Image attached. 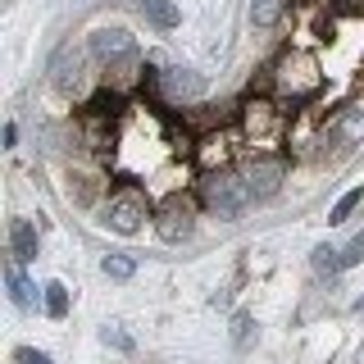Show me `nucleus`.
Returning a JSON list of instances; mask_svg holds the SVG:
<instances>
[{"mask_svg":"<svg viewBox=\"0 0 364 364\" xmlns=\"http://www.w3.org/2000/svg\"><path fill=\"white\" fill-rule=\"evenodd\" d=\"M200 205L205 210H214L219 219H232V214H242L250 205V187L242 173H223V168H214V173L200 178Z\"/></svg>","mask_w":364,"mask_h":364,"instance_id":"obj_1","label":"nucleus"},{"mask_svg":"<svg viewBox=\"0 0 364 364\" xmlns=\"http://www.w3.org/2000/svg\"><path fill=\"white\" fill-rule=\"evenodd\" d=\"M109 228H119V232H136L141 228V219H151V200H146V191L136 187H123L109 196Z\"/></svg>","mask_w":364,"mask_h":364,"instance_id":"obj_2","label":"nucleus"},{"mask_svg":"<svg viewBox=\"0 0 364 364\" xmlns=\"http://www.w3.org/2000/svg\"><path fill=\"white\" fill-rule=\"evenodd\" d=\"M155 232L164 237V242H187L191 237V200L173 191V196L155 210Z\"/></svg>","mask_w":364,"mask_h":364,"instance_id":"obj_3","label":"nucleus"},{"mask_svg":"<svg viewBox=\"0 0 364 364\" xmlns=\"http://www.w3.org/2000/svg\"><path fill=\"white\" fill-rule=\"evenodd\" d=\"M242 178H246V187H250V196H273V191L282 187V178H287V164L282 159H246V168H242Z\"/></svg>","mask_w":364,"mask_h":364,"instance_id":"obj_4","label":"nucleus"},{"mask_svg":"<svg viewBox=\"0 0 364 364\" xmlns=\"http://www.w3.org/2000/svg\"><path fill=\"white\" fill-rule=\"evenodd\" d=\"M159 91H164V100H200L205 96V82H200L196 73H187V68H173V73H164Z\"/></svg>","mask_w":364,"mask_h":364,"instance_id":"obj_5","label":"nucleus"},{"mask_svg":"<svg viewBox=\"0 0 364 364\" xmlns=\"http://www.w3.org/2000/svg\"><path fill=\"white\" fill-rule=\"evenodd\" d=\"M91 50L100 55V60H132L136 55V41L128 37V32H119V28H105V32H96V37H91Z\"/></svg>","mask_w":364,"mask_h":364,"instance_id":"obj_6","label":"nucleus"},{"mask_svg":"<svg viewBox=\"0 0 364 364\" xmlns=\"http://www.w3.org/2000/svg\"><path fill=\"white\" fill-rule=\"evenodd\" d=\"M50 77H55V87H60V91H77V87H82V55L64 46V50L55 55Z\"/></svg>","mask_w":364,"mask_h":364,"instance_id":"obj_7","label":"nucleus"},{"mask_svg":"<svg viewBox=\"0 0 364 364\" xmlns=\"http://www.w3.org/2000/svg\"><path fill=\"white\" fill-rule=\"evenodd\" d=\"M273 123H278V109H273L269 100H250V105H242V128H246V136H269Z\"/></svg>","mask_w":364,"mask_h":364,"instance_id":"obj_8","label":"nucleus"},{"mask_svg":"<svg viewBox=\"0 0 364 364\" xmlns=\"http://www.w3.org/2000/svg\"><path fill=\"white\" fill-rule=\"evenodd\" d=\"M9 250H14V264L37 259V228L28 219H14V228H9Z\"/></svg>","mask_w":364,"mask_h":364,"instance_id":"obj_9","label":"nucleus"},{"mask_svg":"<svg viewBox=\"0 0 364 364\" xmlns=\"http://www.w3.org/2000/svg\"><path fill=\"white\" fill-rule=\"evenodd\" d=\"M141 9H146V18H151L159 32H173V28H178V18H182L173 0H141Z\"/></svg>","mask_w":364,"mask_h":364,"instance_id":"obj_10","label":"nucleus"},{"mask_svg":"<svg viewBox=\"0 0 364 364\" xmlns=\"http://www.w3.org/2000/svg\"><path fill=\"white\" fill-rule=\"evenodd\" d=\"M123 109V91H96V96H91L87 100V114H91V119H114V114H119Z\"/></svg>","mask_w":364,"mask_h":364,"instance_id":"obj_11","label":"nucleus"},{"mask_svg":"<svg viewBox=\"0 0 364 364\" xmlns=\"http://www.w3.org/2000/svg\"><path fill=\"white\" fill-rule=\"evenodd\" d=\"M46 314H50V318L68 314V287H64V282H46Z\"/></svg>","mask_w":364,"mask_h":364,"instance_id":"obj_12","label":"nucleus"},{"mask_svg":"<svg viewBox=\"0 0 364 364\" xmlns=\"http://www.w3.org/2000/svg\"><path fill=\"white\" fill-rule=\"evenodd\" d=\"M250 18H255V28H273V23L282 18V0H255V5H250Z\"/></svg>","mask_w":364,"mask_h":364,"instance_id":"obj_13","label":"nucleus"},{"mask_svg":"<svg viewBox=\"0 0 364 364\" xmlns=\"http://www.w3.org/2000/svg\"><path fill=\"white\" fill-rule=\"evenodd\" d=\"M360 200H364V187H350L346 196H341V200L333 205V214H328V223H346L350 214H355V205H360Z\"/></svg>","mask_w":364,"mask_h":364,"instance_id":"obj_14","label":"nucleus"},{"mask_svg":"<svg viewBox=\"0 0 364 364\" xmlns=\"http://www.w3.org/2000/svg\"><path fill=\"white\" fill-rule=\"evenodd\" d=\"M5 282H9V296H14V305H32V287H28V278L18 273V264L5 273Z\"/></svg>","mask_w":364,"mask_h":364,"instance_id":"obj_15","label":"nucleus"},{"mask_svg":"<svg viewBox=\"0 0 364 364\" xmlns=\"http://www.w3.org/2000/svg\"><path fill=\"white\" fill-rule=\"evenodd\" d=\"M100 269H105V278H119V282L136 273V264H132L128 255H105V264H100Z\"/></svg>","mask_w":364,"mask_h":364,"instance_id":"obj_16","label":"nucleus"},{"mask_svg":"<svg viewBox=\"0 0 364 364\" xmlns=\"http://www.w3.org/2000/svg\"><path fill=\"white\" fill-rule=\"evenodd\" d=\"M314 269H318V273H337V269H341V250L318 246V250H314Z\"/></svg>","mask_w":364,"mask_h":364,"instance_id":"obj_17","label":"nucleus"},{"mask_svg":"<svg viewBox=\"0 0 364 364\" xmlns=\"http://www.w3.org/2000/svg\"><path fill=\"white\" fill-rule=\"evenodd\" d=\"M355 136H364V109H350L341 123V141H355Z\"/></svg>","mask_w":364,"mask_h":364,"instance_id":"obj_18","label":"nucleus"},{"mask_svg":"<svg viewBox=\"0 0 364 364\" xmlns=\"http://www.w3.org/2000/svg\"><path fill=\"white\" fill-rule=\"evenodd\" d=\"M364 259V237H355V242H350L346 250H341V269H350V264H360Z\"/></svg>","mask_w":364,"mask_h":364,"instance_id":"obj_19","label":"nucleus"},{"mask_svg":"<svg viewBox=\"0 0 364 364\" xmlns=\"http://www.w3.org/2000/svg\"><path fill=\"white\" fill-rule=\"evenodd\" d=\"M250 328H255V323H250L246 314H237V323H232V341H237V346H246V341H250Z\"/></svg>","mask_w":364,"mask_h":364,"instance_id":"obj_20","label":"nucleus"},{"mask_svg":"<svg viewBox=\"0 0 364 364\" xmlns=\"http://www.w3.org/2000/svg\"><path fill=\"white\" fill-rule=\"evenodd\" d=\"M18 360L23 364H50V355H41V350H32V346H18Z\"/></svg>","mask_w":364,"mask_h":364,"instance_id":"obj_21","label":"nucleus"},{"mask_svg":"<svg viewBox=\"0 0 364 364\" xmlns=\"http://www.w3.org/2000/svg\"><path fill=\"white\" fill-rule=\"evenodd\" d=\"M105 341H114V346H119V350H128V346H132V341H128V337H123V333H119V328H105Z\"/></svg>","mask_w":364,"mask_h":364,"instance_id":"obj_22","label":"nucleus"},{"mask_svg":"<svg viewBox=\"0 0 364 364\" xmlns=\"http://www.w3.org/2000/svg\"><path fill=\"white\" fill-rule=\"evenodd\" d=\"M360 314H364V301H360Z\"/></svg>","mask_w":364,"mask_h":364,"instance_id":"obj_23","label":"nucleus"}]
</instances>
